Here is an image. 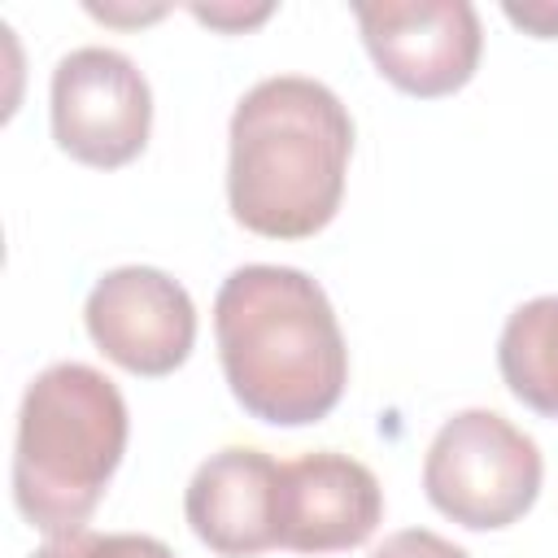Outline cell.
Here are the masks:
<instances>
[{"label":"cell","instance_id":"cell-1","mask_svg":"<svg viewBox=\"0 0 558 558\" xmlns=\"http://www.w3.org/2000/svg\"><path fill=\"white\" fill-rule=\"evenodd\" d=\"M214 340L235 405L257 423L310 427L344 397L340 318L323 283L296 266H235L214 296Z\"/></svg>","mask_w":558,"mask_h":558},{"label":"cell","instance_id":"cell-2","mask_svg":"<svg viewBox=\"0 0 558 558\" xmlns=\"http://www.w3.org/2000/svg\"><path fill=\"white\" fill-rule=\"evenodd\" d=\"M353 118L344 100L305 74L253 83L227 126L231 218L266 240L318 235L344 201Z\"/></svg>","mask_w":558,"mask_h":558},{"label":"cell","instance_id":"cell-3","mask_svg":"<svg viewBox=\"0 0 558 558\" xmlns=\"http://www.w3.org/2000/svg\"><path fill=\"white\" fill-rule=\"evenodd\" d=\"M131 414L118 384L87 362L44 366L17 405L13 506L48 532H78L122 466Z\"/></svg>","mask_w":558,"mask_h":558},{"label":"cell","instance_id":"cell-4","mask_svg":"<svg viewBox=\"0 0 558 558\" xmlns=\"http://www.w3.org/2000/svg\"><path fill=\"white\" fill-rule=\"evenodd\" d=\"M545 480V458L536 440L497 410L449 414L423 458L427 501L471 532H501L519 523Z\"/></svg>","mask_w":558,"mask_h":558},{"label":"cell","instance_id":"cell-5","mask_svg":"<svg viewBox=\"0 0 558 558\" xmlns=\"http://www.w3.org/2000/svg\"><path fill=\"white\" fill-rule=\"evenodd\" d=\"M48 122L65 157L92 170H118L148 148L153 92L140 65L118 48H74L48 83Z\"/></svg>","mask_w":558,"mask_h":558},{"label":"cell","instance_id":"cell-6","mask_svg":"<svg viewBox=\"0 0 558 558\" xmlns=\"http://www.w3.org/2000/svg\"><path fill=\"white\" fill-rule=\"evenodd\" d=\"M353 17L379 78L405 96H453L480 70L484 26L466 0H357Z\"/></svg>","mask_w":558,"mask_h":558},{"label":"cell","instance_id":"cell-7","mask_svg":"<svg viewBox=\"0 0 558 558\" xmlns=\"http://www.w3.org/2000/svg\"><path fill=\"white\" fill-rule=\"evenodd\" d=\"M83 327L113 366L161 379L192 357L196 305L187 288L157 266H113L92 283Z\"/></svg>","mask_w":558,"mask_h":558},{"label":"cell","instance_id":"cell-8","mask_svg":"<svg viewBox=\"0 0 558 558\" xmlns=\"http://www.w3.org/2000/svg\"><path fill=\"white\" fill-rule=\"evenodd\" d=\"M379 519H384V488L366 462L336 449H314L292 462H279L275 549L344 554L366 545Z\"/></svg>","mask_w":558,"mask_h":558},{"label":"cell","instance_id":"cell-9","mask_svg":"<svg viewBox=\"0 0 558 558\" xmlns=\"http://www.w3.org/2000/svg\"><path fill=\"white\" fill-rule=\"evenodd\" d=\"M275 488L279 462L253 445L209 453L183 493L192 536L222 558H253L275 549Z\"/></svg>","mask_w":558,"mask_h":558},{"label":"cell","instance_id":"cell-10","mask_svg":"<svg viewBox=\"0 0 558 558\" xmlns=\"http://www.w3.org/2000/svg\"><path fill=\"white\" fill-rule=\"evenodd\" d=\"M497 371L514 401L558 418V296H532L510 310L497 336Z\"/></svg>","mask_w":558,"mask_h":558},{"label":"cell","instance_id":"cell-11","mask_svg":"<svg viewBox=\"0 0 558 558\" xmlns=\"http://www.w3.org/2000/svg\"><path fill=\"white\" fill-rule=\"evenodd\" d=\"M31 558H174V549L144 532H61L48 536Z\"/></svg>","mask_w":558,"mask_h":558},{"label":"cell","instance_id":"cell-12","mask_svg":"<svg viewBox=\"0 0 558 558\" xmlns=\"http://www.w3.org/2000/svg\"><path fill=\"white\" fill-rule=\"evenodd\" d=\"M371 558H471V554H466L462 545L445 541V536L432 532V527H401V532L384 536V541L371 549Z\"/></svg>","mask_w":558,"mask_h":558},{"label":"cell","instance_id":"cell-13","mask_svg":"<svg viewBox=\"0 0 558 558\" xmlns=\"http://www.w3.org/2000/svg\"><path fill=\"white\" fill-rule=\"evenodd\" d=\"M270 13H275V4H257V9H240V4H192V17L205 22V26H214V31H222V35L253 31Z\"/></svg>","mask_w":558,"mask_h":558},{"label":"cell","instance_id":"cell-14","mask_svg":"<svg viewBox=\"0 0 558 558\" xmlns=\"http://www.w3.org/2000/svg\"><path fill=\"white\" fill-rule=\"evenodd\" d=\"M501 13L536 39H558V4H506Z\"/></svg>","mask_w":558,"mask_h":558},{"label":"cell","instance_id":"cell-15","mask_svg":"<svg viewBox=\"0 0 558 558\" xmlns=\"http://www.w3.org/2000/svg\"><path fill=\"white\" fill-rule=\"evenodd\" d=\"M87 13H92V17H100V22H153V17H161L166 9H144V13H122V9H100V4H87Z\"/></svg>","mask_w":558,"mask_h":558}]
</instances>
